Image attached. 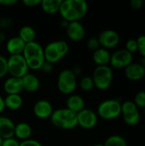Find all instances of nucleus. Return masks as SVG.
Masks as SVG:
<instances>
[{"label": "nucleus", "mask_w": 145, "mask_h": 146, "mask_svg": "<svg viewBox=\"0 0 145 146\" xmlns=\"http://www.w3.org/2000/svg\"><path fill=\"white\" fill-rule=\"evenodd\" d=\"M5 109V104H4V98H3L1 96H0V114L3 112Z\"/></svg>", "instance_id": "obj_42"}, {"label": "nucleus", "mask_w": 145, "mask_h": 146, "mask_svg": "<svg viewBox=\"0 0 145 146\" xmlns=\"http://www.w3.org/2000/svg\"><path fill=\"white\" fill-rule=\"evenodd\" d=\"M138 110V109L133 101L128 100V101H125L121 103V115L125 114H128V113H132Z\"/></svg>", "instance_id": "obj_28"}, {"label": "nucleus", "mask_w": 145, "mask_h": 146, "mask_svg": "<svg viewBox=\"0 0 145 146\" xmlns=\"http://www.w3.org/2000/svg\"><path fill=\"white\" fill-rule=\"evenodd\" d=\"M94 86L100 91L109 89L113 81V70L109 66H97L92 74Z\"/></svg>", "instance_id": "obj_6"}, {"label": "nucleus", "mask_w": 145, "mask_h": 146, "mask_svg": "<svg viewBox=\"0 0 145 146\" xmlns=\"http://www.w3.org/2000/svg\"><path fill=\"white\" fill-rule=\"evenodd\" d=\"M3 91L7 95L21 94V92H23L21 79L9 76L3 83Z\"/></svg>", "instance_id": "obj_15"}, {"label": "nucleus", "mask_w": 145, "mask_h": 146, "mask_svg": "<svg viewBox=\"0 0 145 146\" xmlns=\"http://www.w3.org/2000/svg\"><path fill=\"white\" fill-rule=\"evenodd\" d=\"M125 75L130 80H141L144 78L145 68L140 63L132 62L125 68Z\"/></svg>", "instance_id": "obj_14"}, {"label": "nucleus", "mask_w": 145, "mask_h": 146, "mask_svg": "<svg viewBox=\"0 0 145 146\" xmlns=\"http://www.w3.org/2000/svg\"><path fill=\"white\" fill-rule=\"evenodd\" d=\"M93 146H104V145H103V144H96V145H94Z\"/></svg>", "instance_id": "obj_47"}, {"label": "nucleus", "mask_w": 145, "mask_h": 146, "mask_svg": "<svg viewBox=\"0 0 145 146\" xmlns=\"http://www.w3.org/2000/svg\"><path fill=\"white\" fill-rule=\"evenodd\" d=\"M4 104L5 108L9 109V110L15 111L21 108L23 104V99L20 94L7 95L4 98Z\"/></svg>", "instance_id": "obj_23"}, {"label": "nucleus", "mask_w": 145, "mask_h": 146, "mask_svg": "<svg viewBox=\"0 0 145 146\" xmlns=\"http://www.w3.org/2000/svg\"><path fill=\"white\" fill-rule=\"evenodd\" d=\"M8 74V64L7 58L0 55V79L4 78Z\"/></svg>", "instance_id": "obj_30"}, {"label": "nucleus", "mask_w": 145, "mask_h": 146, "mask_svg": "<svg viewBox=\"0 0 145 146\" xmlns=\"http://www.w3.org/2000/svg\"><path fill=\"white\" fill-rule=\"evenodd\" d=\"M23 91H26L27 92H35L39 89L40 86V81L38 78L31 73L26 74L25 76L21 78Z\"/></svg>", "instance_id": "obj_19"}, {"label": "nucleus", "mask_w": 145, "mask_h": 146, "mask_svg": "<svg viewBox=\"0 0 145 146\" xmlns=\"http://www.w3.org/2000/svg\"><path fill=\"white\" fill-rule=\"evenodd\" d=\"M79 85L80 89L84 92H91L95 87L93 80L90 76H85L81 78L79 82Z\"/></svg>", "instance_id": "obj_27"}, {"label": "nucleus", "mask_w": 145, "mask_h": 146, "mask_svg": "<svg viewBox=\"0 0 145 146\" xmlns=\"http://www.w3.org/2000/svg\"><path fill=\"white\" fill-rule=\"evenodd\" d=\"M122 117H123V121H125V123L128 126H136L137 124H138L141 119L139 110L132 112V113L122 115Z\"/></svg>", "instance_id": "obj_26"}, {"label": "nucleus", "mask_w": 145, "mask_h": 146, "mask_svg": "<svg viewBox=\"0 0 145 146\" xmlns=\"http://www.w3.org/2000/svg\"><path fill=\"white\" fill-rule=\"evenodd\" d=\"M72 72L74 74V75L77 77L78 75H79V74H81V73H82V69H81V68L80 67H79V66H75L73 69H72Z\"/></svg>", "instance_id": "obj_41"}, {"label": "nucleus", "mask_w": 145, "mask_h": 146, "mask_svg": "<svg viewBox=\"0 0 145 146\" xmlns=\"http://www.w3.org/2000/svg\"><path fill=\"white\" fill-rule=\"evenodd\" d=\"M60 24H61V26H62V27H64V28L66 29V28L68 27V26L69 22H68V21H65V20H62V21H61Z\"/></svg>", "instance_id": "obj_43"}, {"label": "nucleus", "mask_w": 145, "mask_h": 146, "mask_svg": "<svg viewBox=\"0 0 145 146\" xmlns=\"http://www.w3.org/2000/svg\"><path fill=\"white\" fill-rule=\"evenodd\" d=\"M130 5L133 9H140L144 6V1L143 0H132L130 3Z\"/></svg>", "instance_id": "obj_39"}, {"label": "nucleus", "mask_w": 145, "mask_h": 146, "mask_svg": "<svg viewBox=\"0 0 145 146\" xmlns=\"http://www.w3.org/2000/svg\"><path fill=\"white\" fill-rule=\"evenodd\" d=\"M69 52V44L63 40L52 41L44 48V56L45 62L51 64L59 62Z\"/></svg>", "instance_id": "obj_4"}, {"label": "nucleus", "mask_w": 145, "mask_h": 146, "mask_svg": "<svg viewBox=\"0 0 145 146\" xmlns=\"http://www.w3.org/2000/svg\"><path fill=\"white\" fill-rule=\"evenodd\" d=\"M104 146H127L126 140L121 135H111L105 140Z\"/></svg>", "instance_id": "obj_25"}, {"label": "nucleus", "mask_w": 145, "mask_h": 146, "mask_svg": "<svg viewBox=\"0 0 145 146\" xmlns=\"http://www.w3.org/2000/svg\"><path fill=\"white\" fill-rule=\"evenodd\" d=\"M138 51L141 54L142 57H145V35H140L137 38Z\"/></svg>", "instance_id": "obj_32"}, {"label": "nucleus", "mask_w": 145, "mask_h": 146, "mask_svg": "<svg viewBox=\"0 0 145 146\" xmlns=\"http://www.w3.org/2000/svg\"><path fill=\"white\" fill-rule=\"evenodd\" d=\"M36 31L31 26H23L20 28L18 33V37L23 40L25 44H28L35 41L36 39Z\"/></svg>", "instance_id": "obj_24"}, {"label": "nucleus", "mask_w": 145, "mask_h": 146, "mask_svg": "<svg viewBox=\"0 0 145 146\" xmlns=\"http://www.w3.org/2000/svg\"><path fill=\"white\" fill-rule=\"evenodd\" d=\"M2 146H20V142L15 138H10L7 139H3Z\"/></svg>", "instance_id": "obj_34"}, {"label": "nucleus", "mask_w": 145, "mask_h": 146, "mask_svg": "<svg viewBox=\"0 0 145 146\" xmlns=\"http://www.w3.org/2000/svg\"><path fill=\"white\" fill-rule=\"evenodd\" d=\"M8 74L10 77L21 79L29 72L26 62L22 55H13L7 58Z\"/></svg>", "instance_id": "obj_8"}, {"label": "nucleus", "mask_w": 145, "mask_h": 146, "mask_svg": "<svg viewBox=\"0 0 145 146\" xmlns=\"http://www.w3.org/2000/svg\"><path fill=\"white\" fill-rule=\"evenodd\" d=\"M41 70L45 74H50L53 71V64H51L48 62H44L41 68Z\"/></svg>", "instance_id": "obj_38"}, {"label": "nucleus", "mask_w": 145, "mask_h": 146, "mask_svg": "<svg viewBox=\"0 0 145 146\" xmlns=\"http://www.w3.org/2000/svg\"><path fill=\"white\" fill-rule=\"evenodd\" d=\"M86 46L90 50H92V51H95V50H97V49H99L101 47L97 38H89L87 40Z\"/></svg>", "instance_id": "obj_33"}, {"label": "nucleus", "mask_w": 145, "mask_h": 146, "mask_svg": "<svg viewBox=\"0 0 145 146\" xmlns=\"http://www.w3.org/2000/svg\"><path fill=\"white\" fill-rule=\"evenodd\" d=\"M12 25V20L9 17H2L0 18V27L8 28Z\"/></svg>", "instance_id": "obj_36"}, {"label": "nucleus", "mask_w": 145, "mask_h": 146, "mask_svg": "<svg viewBox=\"0 0 145 146\" xmlns=\"http://www.w3.org/2000/svg\"><path fill=\"white\" fill-rule=\"evenodd\" d=\"M26 44L18 36L10 38L6 43V50L10 56L22 55Z\"/></svg>", "instance_id": "obj_17"}, {"label": "nucleus", "mask_w": 145, "mask_h": 146, "mask_svg": "<svg viewBox=\"0 0 145 146\" xmlns=\"http://www.w3.org/2000/svg\"><path fill=\"white\" fill-rule=\"evenodd\" d=\"M110 57H111V54L109 53V50L102 47L93 51V55H92L93 62L97 66H109L110 62Z\"/></svg>", "instance_id": "obj_21"}, {"label": "nucleus", "mask_w": 145, "mask_h": 146, "mask_svg": "<svg viewBox=\"0 0 145 146\" xmlns=\"http://www.w3.org/2000/svg\"><path fill=\"white\" fill-rule=\"evenodd\" d=\"M22 3L26 6V7H35V6H38V5H40L41 3V0H23L22 1Z\"/></svg>", "instance_id": "obj_37"}, {"label": "nucleus", "mask_w": 145, "mask_h": 146, "mask_svg": "<svg viewBox=\"0 0 145 146\" xmlns=\"http://www.w3.org/2000/svg\"><path fill=\"white\" fill-rule=\"evenodd\" d=\"M88 12V3L85 0H64L60 7L59 15L68 22L79 21Z\"/></svg>", "instance_id": "obj_1"}, {"label": "nucleus", "mask_w": 145, "mask_h": 146, "mask_svg": "<svg viewBox=\"0 0 145 146\" xmlns=\"http://www.w3.org/2000/svg\"><path fill=\"white\" fill-rule=\"evenodd\" d=\"M62 0H41L40 7L43 11L48 15H56L59 13Z\"/></svg>", "instance_id": "obj_22"}, {"label": "nucleus", "mask_w": 145, "mask_h": 146, "mask_svg": "<svg viewBox=\"0 0 145 146\" xmlns=\"http://www.w3.org/2000/svg\"><path fill=\"white\" fill-rule=\"evenodd\" d=\"M133 55L128 52L126 49H121L115 51L111 54L110 57V65L112 68L116 69L126 68L128 65L132 62Z\"/></svg>", "instance_id": "obj_9"}, {"label": "nucleus", "mask_w": 145, "mask_h": 146, "mask_svg": "<svg viewBox=\"0 0 145 146\" xmlns=\"http://www.w3.org/2000/svg\"><path fill=\"white\" fill-rule=\"evenodd\" d=\"M125 49L130 52V53H133V52H136L138 51V43H137V39H134V38H131L129 40L126 41V46H125Z\"/></svg>", "instance_id": "obj_31"}, {"label": "nucleus", "mask_w": 145, "mask_h": 146, "mask_svg": "<svg viewBox=\"0 0 145 146\" xmlns=\"http://www.w3.org/2000/svg\"><path fill=\"white\" fill-rule=\"evenodd\" d=\"M97 115L106 121L116 119L121 115V103L117 99L104 100L98 105Z\"/></svg>", "instance_id": "obj_5"}, {"label": "nucleus", "mask_w": 145, "mask_h": 146, "mask_svg": "<svg viewBox=\"0 0 145 146\" xmlns=\"http://www.w3.org/2000/svg\"><path fill=\"white\" fill-rule=\"evenodd\" d=\"M100 46L104 49H112L116 47L120 43V35L117 32L107 29L100 33L97 37Z\"/></svg>", "instance_id": "obj_11"}, {"label": "nucleus", "mask_w": 145, "mask_h": 146, "mask_svg": "<svg viewBox=\"0 0 145 146\" xmlns=\"http://www.w3.org/2000/svg\"><path fill=\"white\" fill-rule=\"evenodd\" d=\"M5 40H6V36H5V34H4L3 33L0 32V44L5 42Z\"/></svg>", "instance_id": "obj_44"}, {"label": "nucleus", "mask_w": 145, "mask_h": 146, "mask_svg": "<svg viewBox=\"0 0 145 146\" xmlns=\"http://www.w3.org/2000/svg\"><path fill=\"white\" fill-rule=\"evenodd\" d=\"M20 146H43L42 144L35 139H29L27 140H25V141H21L20 143Z\"/></svg>", "instance_id": "obj_35"}, {"label": "nucleus", "mask_w": 145, "mask_h": 146, "mask_svg": "<svg viewBox=\"0 0 145 146\" xmlns=\"http://www.w3.org/2000/svg\"><path fill=\"white\" fill-rule=\"evenodd\" d=\"M50 121L54 127L63 130H71L78 126L77 114L67 108L54 110L50 117Z\"/></svg>", "instance_id": "obj_3"}, {"label": "nucleus", "mask_w": 145, "mask_h": 146, "mask_svg": "<svg viewBox=\"0 0 145 146\" xmlns=\"http://www.w3.org/2000/svg\"><path fill=\"white\" fill-rule=\"evenodd\" d=\"M85 100L79 95L71 94L67 98V101H66V108L68 110L74 112L75 114H78L79 112H80L81 110H83L85 109Z\"/></svg>", "instance_id": "obj_18"}, {"label": "nucleus", "mask_w": 145, "mask_h": 146, "mask_svg": "<svg viewBox=\"0 0 145 146\" xmlns=\"http://www.w3.org/2000/svg\"><path fill=\"white\" fill-rule=\"evenodd\" d=\"M3 139L0 137V146H2V145H3Z\"/></svg>", "instance_id": "obj_46"}, {"label": "nucleus", "mask_w": 145, "mask_h": 146, "mask_svg": "<svg viewBox=\"0 0 145 146\" xmlns=\"http://www.w3.org/2000/svg\"><path fill=\"white\" fill-rule=\"evenodd\" d=\"M66 33L68 38L73 42L81 41L85 35V27L79 21L69 22L68 27L66 28Z\"/></svg>", "instance_id": "obj_13"}, {"label": "nucleus", "mask_w": 145, "mask_h": 146, "mask_svg": "<svg viewBox=\"0 0 145 146\" xmlns=\"http://www.w3.org/2000/svg\"><path fill=\"white\" fill-rule=\"evenodd\" d=\"M32 111L38 119L46 120L50 119L54 110L50 102L45 99H40L34 104Z\"/></svg>", "instance_id": "obj_12"}, {"label": "nucleus", "mask_w": 145, "mask_h": 146, "mask_svg": "<svg viewBox=\"0 0 145 146\" xmlns=\"http://www.w3.org/2000/svg\"><path fill=\"white\" fill-rule=\"evenodd\" d=\"M32 130L28 123L20 122L15 126L14 138H15L17 140H21V141L27 140L32 136Z\"/></svg>", "instance_id": "obj_20"}, {"label": "nucleus", "mask_w": 145, "mask_h": 146, "mask_svg": "<svg viewBox=\"0 0 145 146\" xmlns=\"http://www.w3.org/2000/svg\"><path fill=\"white\" fill-rule=\"evenodd\" d=\"M15 123L6 116H0V137L3 139H7L14 137Z\"/></svg>", "instance_id": "obj_16"}, {"label": "nucleus", "mask_w": 145, "mask_h": 146, "mask_svg": "<svg viewBox=\"0 0 145 146\" xmlns=\"http://www.w3.org/2000/svg\"><path fill=\"white\" fill-rule=\"evenodd\" d=\"M134 104L136 106L140 109H145V92L144 91H140L138 92L134 98Z\"/></svg>", "instance_id": "obj_29"}, {"label": "nucleus", "mask_w": 145, "mask_h": 146, "mask_svg": "<svg viewBox=\"0 0 145 146\" xmlns=\"http://www.w3.org/2000/svg\"><path fill=\"white\" fill-rule=\"evenodd\" d=\"M139 63L145 68V57H142V59H141V61H140Z\"/></svg>", "instance_id": "obj_45"}, {"label": "nucleus", "mask_w": 145, "mask_h": 146, "mask_svg": "<svg viewBox=\"0 0 145 146\" xmlns=\"http://www.w3.org/2000/svg\"><path fill=\"white\" fill-rule=\"evenodd\" d=\"M78 85L77 77L71 69H63L60 72L57 78V88L64 95H71Z\"/></svg>", "instance_id": "obj_7"}, {"label": "nucleus", "mask_w": 145, "mask_h": 146, "mask_svg": "<svg viewBox=\"0 0 145 146\" xmlns=\"http://www.w3.org/2000/svg\"><path fill=\"white\" fill-rule=\"evenodd\" d=\"M144 116H145V109H144Z\"/></svg>", "instance_id": "obj_48"}, {"label": "nucleus", "mask_w": 145, "mask_h": 146, "mask_svg": "<svg viewBox=\"0 0 145 146\" xmlns=\"http://www.w3.org/2000/svg\"><path fill=\"white\" fill-rule=\"evenodd\" d=\"M18 3L17 0H0V5L2 6H13L15 4H16Z\"/></svg>", "instance_id": "obj_40"}, {"label": "nucleus", "mask_w": 145, "mask_h": 146, "mask_svg": "<svg viewBox=\"0 0 145 146\" xmlns=\"http://www.w3.org/2000/svg\"><path fill=\"white\" fill-rule=\"evenodd\" d=\"M22 56L26 62L28 68L33 71L40 70L45 62L44 47L37 41L26 44Z\"/></svg>", "instance_id": "obj_2"}, {"label": "nucleus", "mask_w": 145, "mask_h": 146, "mask_svg": "<svg viewBox=\"0 0 145 146\" xmlns=\"http://www.w3.org/2000/svg\"><path fill=\"white\" fill-rule=\"evenodd\" d=\"M98 116L95 111L91 109L85 108L83 110L77 114V122L78 126L80 127L89 130L95 127L97 124Z\"/></svg>", "instance_id": "obj_10"}]
</instances>
